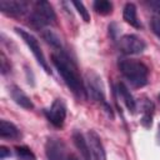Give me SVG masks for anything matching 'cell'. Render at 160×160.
<instances>
[{
    "label": "cell",
    "instance_id": "1",
    "mask_svg": "<svg viewBox=\"0 0 160 160\" xmlns=\"http://www.w3.org/2000/svg\"><path fill=\"white\" fill-rule=\"evenodd\" d=\"M51 60L59 74L61 75L64 82L72 91V94L79 99H86V90L84 82L80 78L75 62L69 58V55L62 50H58V52H54L51 55Z\"/></svg>",
    "mask_w": 160,
    "mask_h": 160
},
{
    "label": "cell",
    "instance_id": "2",
    "mask_svg": "<svg viewBox=\"0 0 160 160\" xmlns=\"http://www.w3.org/2000/svg\"><path fill=\"white\" fill-rule=\"evenodd\" d=\"M119 69L134 88H142L149 81V69L141 61L132 59H121L119 61Z\"/></svg>",
    "mask_w": 160,
    "mask_h": 160
},
{
    "label": "cell",
    "instance_id": "3",
    "mask_svg": "<svg viewBox=\"0 0 160 160\" xmlns=\"http://www.w3.org/2000/svg\"><path fill=\"white\" fill-rule=\"evenodd\" d=\"M30 22L36 29H42L44 26H48V25H55L56 14L51 4L44 0L36 1L30 14Z\"/></svg>",
    "mask_w": 160,
    "mask_h": 160
},
{
    "label": "cell",
    "instance_id": "4",
    "mask_svg": "<svg viewBox=\"0 0 160 160\" xmlns=\"http://www.w3.org/2000/svg\"><path fill=\"white\" fill-rule=\"evenodd\" d=\"M86 84H88V88H89V91H90V95L92 96L94 100H96L98 102H100L105 111L109 114V116L114 118V114H112V110L111 108L109 106V104L106 102V98H105V89H104V85H102V81H101V78L92 70H89L86 72Z\"/></svg>",
    "mask_w": 160,
    "mask_h": 160
},
{
    "label": "cell",
    "instance_id": "5",
    "mask_svg": "<svg viewBox=\"0 0 160 160\" xmlns=\"http://www.w3.org/2000/svg\"><path fill=\"white\" fill-rule=\"evenodd\" d=\"M15 31L21 36V39L24 40V42L28 45V48H29L30 51L32 52L34 58L36 59L38 64H39L48 74H51L50 66H49V64H48V60L45 59V55H44V52H42V50H41V48H40V44H39L38 39H36L32 34H30L29 31H26V30H24V29L15 28Z\"/></svg>",
    "mask_w": 160,
    "mask_h": 160
},
{
    "label": "cell",
    "instance_id": "6",
    "mask_svg": "<svg viewBox=\"0 0 160 160\" xmlns=\"http://www.w3.org/2000/svg\"><path fill=\"white\" fill-rule=\"evenodd\" d=\"M118 48L122 54L138 55L146 49V42L135 34H125L119 39Z\"/></svg>",
    "mask_w": 160,
    "mask_h": 160
},
{
    "label": "cell",
    "instance_id": "7",
    "mask_svg": "<svg viewBox=\"0 0 160 160\" xmlns=\"http://www.w3.org/2000/svg\"><path fill=\"white\" fill-rule=\"evenodd\" d=\"M45 115L48 120L55 126V128H61L65 122L66 118V104L62 99H56L49 109H46Z\"/></svg>",
    "mask_w": 160,
    "mask_h": 160
},
{
    "label": "cell",
    "instance_id": "8",
    "mask_svg": "<svg viewBox=\"0 0 160 160\" xmlns=\"http://www.w3.org/2000/svg\"><path fill=\"white\" fill-rule=\"evenodd\" d=\"M28 2L19 0H0V10L8 16H21L28 11Z\"/></svg>",
    "mask_w": 160,
    "mask_h": 160
},
{
    "label": "cell",
    "instance_id": "9",
    "mask_svg": "<svg viewBox=\"0 0 160 160\" xmlns=\"http://www.w3.org/2000/svg\"><path fill=\"white\" fill-rule=\"evenodd\" d=\"M88 142H89L92 160H106V152H105L104 145L96 131L94 130L88 131Z\"/></svg>",
    "mask_w": 160,
    "mask_h": 160
},
{
    "label": "cell",
    "instance_id": "10",
    "mask_svg": "<svg viewBox=\"0 0 160 160\" xmlns=\"http://www.w3.org/2000/svg\"><path fill=\"white\" fill-rule=\"evenodd\" d=\"M64 144L58 139H49L46 142L48 160H66Z\"/></svg>",
    "mask_w": 160,
    "mask_h": 160
},
{
    "label": "cell",
    "instance_id": "11",
    "mask_svg": "<svg viewBox=\"0 0 160 160\" xmlns=\"http://www.w3.org/2000/svg\"><path fill=\"white\" fill-rule=\"evenodd\" d=\"M9 92H10L11 99H12L19 106H21V108H24V109H26V110H30V109L34 108V104H32L31 99H30L19 86H16V85L10 86V88H9Z\"/></svg>",
    "mask_w": 160,
    "mask_h": 160
},
{
    "label": "cell",
    "instance_id": "12",
    "mask_svg": "<svg viewBox=\"0 0 160 160\" xmlns=\"http://www.w3.org/2000/svg\"><path fill=\"white\" fill-rule=\"evenodd\" d=\"M72 141H74L76 149L79 150L82 160H92L91 151H90V148H89V142L79 130H75L72 132Z\"/></svg>",
    "mask_w": 160,
    "mask_h": 160
},
{
    "label": "cell",
    "instance_id": "13",
    "mask_svg": "<svg viewBox=\"0 0 160 160\" xmlns=\"http://www.w3.org/2000/svg\"><path fill=\"white\" fill-rule=\"evenodd\" d=\"M116 90H118V94H119V96L121 98L122 102L125 104L126 109H128L131 114H135V111H136V101H135L134 96L131 95L130 90L128 89V86H126L124 82H118Z\"/></svg>",
    "mask_w": 160,
    "mask_h": 160
},
{
    "label": "cell",
    "instance_id": "14",
    "mask_svg": "<svg viewBox=\"0 0 160 160\" xmlns=\"http://www.w3.org/2000/svg\"><path fill=\"white\" fill-rule=\"evenodd\" d=\"M122 18L125 20V22H128L129 25L136 28V29H141V22L138 18V11H136V6L132 2H126L122 10Z\"/></svg>",
    "mask_w": 160,
    "mask_h": 160
},
{
    "label": "cell",
    "instance_id": "15",
    "mask_svg": "<svg viewBox=\"0 0 160 160\" xmlns=\"http://www.w3.org/2000/svg\"><path fill=\"white\" fill-rule=\"evenodd\" d=\"M0 136L2 139L15 140V139H19L21 136V134H20V130L12 122H10L8 120H1L0 121Z\"/></svg>",
    "mask_w": 160,
    "mask_h": 160
},
{
    "label": "cell",
    "instance_id": "16",
    "mask_svg": "<svg viewBox=\"0 0 160 160\" xmlns=\"http://www.w3.org/2000/svg\"><path fill=\"white\" fill-rule=\"evenodd\" d=\"M154 111H155V106H154L152 101H150L149 99H145L144 106H142V116H141V120H140V122L144 128H146V129L151 128Z\"/></svg>",
    "mask_w": 160,
    "mask_h": 160
},
{
    "label": "cell",
    "instance_id": "17",
    "mask_svg": "<svg viewBox=\"0 0 160 160\" xmlns=\"http://www.w3.org/2000/svg\"><path fill=\"white\" fill-rule=\"evenodd\" d=\"M92 8L100 15H109L112 11V2L108 0H96L94 1Z\"/></svg>",
    "mask_w": 160,
    "mask_h": 160
},
{
    "label": "cell",
    "instance_id": "18",
    "mask_svg": "<svg viewBox=\"0 0 160 160\" xmlns=\"http://www.w3.org/2000/svg\"><path fill=\"white\" fill-rule=\"evenodd\" d=\"M42 38L52 46L55 48L56 50H62V45H61V41H60V38L52 31V30H45L42 31Z\"/></svg>",
    "mask_w": 160,
    "mask_h": 160
},
{
    "label": "cell",
    "instance_id": "19",
    "mask_svg": "<svg viewBox=\"0 0 160 160\" xmlns=\"http://www.w3.org/2000/svg\"><path fill=\"white\" fill-rule=\"evenodd\" d=\"M71 4L74 5V8H75L76 11L79 12V15L82 18V20H84L85 22H89V21H90V14H89V11L86 10V8L84 6V4H82L81 1H76V0L71 1Z\"/></svg>",
    "mask_w": 160,
    "mask_h": 160
},
{
    "label": "cell",
    "instance_id": "20",
    "mask_svg": "<svg viewBox=\"0 0 160 160\" xmlns=\"http://www.w3.org/2000/svg\"><path fill=\"white\" fill-rule=\"evenodd\" d=\"M16 154L22 160H35V155L32 154V151L28 146H18L16 148Z\"/></svg>",
    "mask_w": 160,
    "mask_h": 160
},
{
    "label": "cell",
    "instance_id": "21",
    "mask_svg": "<svg viewBox=\"0 0 160 160\" xmlns=\"http://www.w3.org/2000/svg\"><path fill=\"white\" fill-rule=\"evenodd\" d=\"M151 30H152V32L160 39V18L154 16V18L151 19Z\"/></svg>",
    "mask_w": 160,
    "mask_h": 160
},
{
    "label": "cell",
    "instance_id": "22",
    "mask_svg": "<svg viewBox=\"0 0 160 160\" xmlns=\"http://www.w3.org/2000/svg\"><path fill=\"white\" fill-rule=\"evenodd\" d=\"M9 70H10V65H8V59H6V56L1 52V72H2V74H6Z\"/></svg>",
    "mask_w": 160,
    "mask_h": 160
},
{
    "label": "cell",
    "instance_id": "23",
    "mask_svg": "<svg viewBox=\"0 0 160 160\" xmlns=\"http://www.w3.org/2000/svg\"><path fill=\"white\" fill-rule=\"evenodd\" d=\"M8 156H10V150L6 146H0V159L4 160Z\"/></svg>",
    "mask_w": 160,
    "mask_h": 160
},
{
    "label": "cell",
    "instance_id": "24",
    "mask_svg": "<svg viewBox=\"0 0 160 160\" xmlns=\"http://www.w3.org/2000/svg\"><path fill=\"white\" fill-rule=\"evenodd\" d=\"M149 5L156 11L160 12V0H155V1H149Z\"/></svg>",
    "mask_w": 160,
    "mask_h": 160
},
{
    "label": "cell",
    "instance_id": "25",
    "mask_svg": "<svg viewBox=\"0 0 160 160\" xmlns=\"http://www.w3.org/2000/svg\"><path fill=\"white\" fill-rule=\"evenodd\" d=\"M66 160H79L75 155H72V154H70V155H68V158H66Z\"/></svg>",
    "mask_w": 160,
    "mask_h": 160
},
{
    "label": "cell",
    "instance_id": "26",
    "mask_svg": "<svg viewBox=\"0 0 160 160\" xmlns=\"http://www.w3.org/2000/svg\"><path fill=\"white\" fill-rule=\"evenodd\" d=\"M158 99H159V101H160V94H159V96H158Z\"/></svg>",
    "mask_w": 160,
    "mask_h": 160
}]
</instances>
